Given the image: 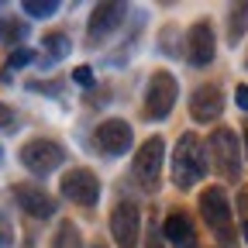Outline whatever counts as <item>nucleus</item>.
Returning <instances> with one entry per match:
<instances>
[{
  "instance_id": "obj_29",
  "label": "nucleus",
  "mask_w": 248,
  "mask_h": 248,
  "mask_svg": "<svg viewBox=\"0 0 248 248\" xmlns=\"http://www.w3.org/2000/svg\"><path fill=\"white\" fill-rule=\"evenodd\" d=\"M93 248H104V245H93Z\"/></svg>"
},
{
  "instance_id": "obj_9",
  "label": "nucleus",
  "mask_w": 248,
  "mask_h": 248,
  "mask_svg": "<svg viewBox=\"0 0 248 248\" xmlns=\"http://www.w3.org/2000/svg\"><path fill=\"white\" fill-rule=\"evenodd\" d=\"M93 141H97V148H100L104 155H124V152L131 148L135 135H131V124H128V121L110 117V121H104L100 128H97Z\"/></svg>"
},
{
  "instance_id": "obj_27",
  "label": "nucleus",
  "mask_w": 248,
  "mask_h": 248,
  "mask_svg": "<svg viewBox=\"0 0 248 248\" xmlns=\"http://www.w3.org/2000/svg\"><path fill=\"white\" fill-rule=\"evenodd\" d=\"M245 155H248V124H245Z\"/></svg>"
},
{
  "instance_id": "obj_5",
  "label": "nucleus",
  "mask_w": 248,
  "mask_h": 248,
  "mask_svg": "<svg viewBox=\"0 0 248 248\" xmlns=\"http://www.w3.org/2000/svg\"><path fill=\"white\" fill-rule=\"evenodd\" d=\"M162 159H166V141L162 138H148L138 148V155H135V179L145 186V190H159Z\"/></svg>"
},
{
  "instance_id": "obj_23",
  "label": "nucleus",
  "mask_w": 248,
  "mask_h": 248,
  "mask_svg": "<svg viewBox=\"0 0 248 248\" xmlns=\"http://www.w3.org/2000/svg\"><path fill=\"white\" fill-rule=\"evenodd\" d=\"M234 104H238V107H241V110H248V83H245V86H238V90H234Z\"/></svg>"
},
{
  "instance_id": "obj_18",
  "label": "nucleus",
  "mask_w": 248,
  "mask_h": 248,
  "mask_svg": "<svg viewBox=\"0 0 248 248\" xmlns=\"http://www.w3.org/2000/svg\"><path fill=\"white\" fill-rule=\"evenodd\" d=\"M21 38H28V28L14 17H0V42L4 45H17Z\"/></svg>"
},
{
  "instance_id": "obj_11",
  "label": "nucleus",
  "mask_w": 248,
  "mask_h": 248,
  "mask_svg": "<svg viewBox=\"0 0 248 248\" xmlns=\"http://www.w3.org/2000/svg\"><path fill=\"white\" fill-rule=\"evenodd\" d=\"M217 55V42H214V28L207 21L190 28V38H186V59L190 66H210Z\"/></svg>"
},
{
  "instance_id": "obj_2",
  "label": "nucleus",
  "mask_w": 248,
  "mask_h": 248,
  "mask_svg": "<svg viewBox=\"0 0 248 248\" xmlns=\"http://www.w3.org/2000/svg\"><path fill=\"white\" fill-rule=\"evenodd\" d=\"M62 162H66V148L52 138H31L24 148H21V166L35 176H48L55 172Z\"/></svg>"
},
{
  "instance_id": "obj_22",
  "label": "nucleus",
  "mask_w": 248,
  "mask_h": 248,
  "mask_svg": "<svg viewBox=\"0 0 248 248\" xmlns=\"http://www.w3.org/2000/svg\"><path fill=\"white\" fill-rule=\"evenodd\" d=\"M11 241H14V234H11V224L0 217V248H11Z\"/></svg>"
},
{
  "instance_id": "obj_25",
  "label": "nucleus",
  "mask_w": 248,
  "mask_h": 248,
  "mask_svg": "<svg viewBox=\"0 0 248 248\" xmlns=\"http://www.w3.org/2000/svg\"><path fill=\"white\" fill-rule=\"evenodd\" d=\"M238 203H241V214H245V221H248V190H241V197H238Z\"/></svg>"
},
{
  "instance_id": "obj_7",
  "label": "nucleus",
  "mask_w": 248,
  "mask_h": 248,
  "mask_svg": "<svg viewBox=\"0 0 248 248\" xmlns=\"http://www.w3.org/2000/svg\"><path fill=\"white\" fill-rule=\"evenodd\" d=\"M62 197H66L69 203H79V207H93L100 200V179L93 176L90 169H73L62 176Z\"/></svg>"
},
{
  "instance_id": "obj_19",
  "label": "nucleus",
  "mask_w": 248,
  "mask_h": 248,
  "mask_svg": "<svg viewBox=\"0 0 248 248\" xmlns=\"http://www.w3.org/2000/svg\"><path fill=\"white\" fill-rule=\"evenodd\" d=\"M21 11H24L28 17L42 21V17H52V14L59 11V0H24V4H21Z\"/></svg>"
},
{
  "instance_id": "obj_21",
  "label": "nucleus",
  "mask_w": 248,
  "mask_h": 248,
  "mask_svg": "<svg viewBox=\"0 0 248 248\" xmlns=\"http://www.w3.org/2000/svg\"><path fill=\"white\" fill-rule=\"evenodd\" d=\"M73 79H76L79 86H93V69H90V66H79V69L73 73Z\"/></svg>"
},
{
  "instance_id": "obj_13",
  "label": "nucleus",
  "mask_w": 248,
  "mask_h": 248,
  "mask_svg": "<svg viewBox=\"0 0 248 248\" xmlns=\"http://www.w3.org/2000/svg\"><path fill=\"white\" fill-rule=\"evenodd\" d=\"M14 200L31 217H52L55 214V200L45 190H38V186H14Z\"/></svg>"
},
{
  "instance_id": "obj_6",
  "label": "nucleus",
  "mask_w": 248,
  "mask_h": 248,
  "mask_svg": "<svg viewBox=\"0 0 248 248\" xmlns=\"http://www.w3.org/2000/svg\"><path fill=\"white\" fill-rule=\"evenodd\" d=\"M200 214H203V221L221 234V241L231 238V203H228V193L221 186H207L200 193Z\"/></svg>"
},
{
  "instance_id": "obj_26",
  "label": "nucleus",
  "mask_w": 248,
  "mask_h": 248,
  "mask_svg": "<svg viewBox=\"0 0 248 248\" xmlns=\"http://www.w3.org/2000/svg\"><path fill=\"white\" fill-rule=\"evenodd\" d=\"M148 248H162V241H159V231H152V234H148Z\"/></svg>"
},
{
  "instance_id": "obj_20",
  "label": "nucleus",
  "mask_w": 248,
  "mask_h": 248,
  "mask_svg": "<svg viewBox=\"0 0 248 248\" xmlns=\"http://www.w3.org/2000/svg\"><path fill=\"white\" fill-rule=\"evenodd\" d=\"M31 59H35V55H31V48H17V52H11V59H7V69H24Z\"/></svg>"
},
{
  "instance_id": "obj_12",
  "label": "nucleus",
  "mask_w": 248,
  "mask_h": 248,
  "mask_svg": "<svg viewBox=\"0 0 248 248\" xmlns=\"http://www.w3.org/2000/svg\"><path fill=\"white\" fill-rule=\"evenodd\" d=\"M221 110H224V93L217 90L214 83H207V86H200V90L193 93V100H190V114H193V121L210 124V121L221 117Z\"/></svg>"
},
{
  "instance_id": "obj_28",
  "label": "nucleus",
  "mask_w": 248,
  "mask_h": 248,
  "mask_svg": "<svg viewBox=\"0 0 248 248\" xmlns=\"http://www.w3.org/2000/svg\"><path fill=\"white\" fill-rule=\"evenodd\" d=\"M241 231H245V241H248V221H245V228H241Z\"/></svg>"
},
{
  "instance_id": "obj_1",
  "label": "nucleus",
  "mask_w": 248,
  "mask_h": 248,
  "mask_svg": "<svg viewBox=\"0 0 248 248\" xmlns=\"http://www.w3.org/2000/svg\"><path fill=\"white\" fill-rule=\"evenodd\" d=\"M203 176H207V148L200 145V138L193 131H186L172 152V179L179 190H190Z\"/></svg>"
},
{
  "instance_id": "obj_8",
  "label": "nucleus",
  "mask_w": 248,
  "mask_h": 248,
  "mask_svg": "<svg viewBox=\"0 0 248 248\" xmlns=\"http://www.w3.org/2000/svg\"><path fill=\"white\" fill-rule=\"evenodd\" d=\"M138 228H141V214L138 203L121 200L110 214V234L117 241V248H138Z\"/></svg>"
},
{
  "instance_id": "obj_15",
  "label": "nucleus",
  "mask_w": 248,
  "mask_h": 248,
  "mask_svg": "<svg viewBox=\"0 0 248 248\" xmlns=\"http://www.w3.org/2000/svg\"><path fill=\"white\" fill-rule=\"evenodd\" d=\"M69 52H73V42L62 35V31H52V35H45V62L66 59Z\"/></svg>"
},
{
  "instance_id": "obj_17",
  "label": "nucleus",
  "mask_w": 248,
  "mask_h": 248,
  "mask_svg": "<svg viewBox=\"0 0 248 248\" xmlns=\"http://www.w3.org/2000/svg\"><path fill=\"white\" fill-rule=\"evenodd\" d=\"M52 248H83L79 231H76L73 221H62V224H59V231H55V238H52Z\"/></svg>"
},
{
  "instance_id": "obj_16",
  "label": "nucleus",
  "mask_w": 248,
  "mask_h": 248,
  "mask_svg": "<svg viewBox=\"0 0 248 248\" xmlns=\"http://www.w3.org/2000/svg\"><path fill=\"white\" fill-rule=\"evenodd\" d=\"M245 31H248V4H234L231 7V28H228L231 45H238L245 38Z\"/></svg>"
},
{
  "instance_id": "obj_10",
  "label": "nucleus",
  "mask_w": 248,
  "mask_h": 248,
  "mask_svg": "<svg viewBox=\"0 0 248 248\" xmlns=\"http://www.w3.org/2000/svg\"><path fill=\"white\" fill-rule=\"evenodd\" d=\"M128 7L124 4H100L97 11L90 14V24H86V42L90 45H100L107 35H114V28L124 21Z\"/></svg>"
},
{
  "instance_id": "obj_14",
  "label": "nucleus",
  "mask_w": 248,
  "mask_h": 248,
  "mask_svg": "<svg viewBox=\"0 0 248 248\" xmlns=\"http://www.w3.org/2000/svg\"><path fill=\"white\" fill-rule=\"evenodd\" d=\"M162 234L176 245V248H197V234H193V224L186 214H169L162 221Z\"/></svg>"
},
{
  "instance_id": "obj_24",
  "label": "nucleus",
  "mask_w": 248,
  "mask_h": 248,
  "mask_svg": "<svg viewBox=\"0 0 248 248\" xmlns=\"http://www.w3.org/2000/svg\"><path fill=\"white\" fill-rule=\"evenodd\" d=\"M11 124H14V110L0 104V128H11Z\"/></svg>"
},
{
  "instance_id": "obj_3",
  "label": "nucleus",
  "mask_w": 248,
  "mask_h": 248,
  "mask_svg": "<svg viewBox=\"0 0 248 248\" xmlns=\"http://www.w3.org/2000/svg\"><path fill=\"white\" fill-rule=\"evenodd\" d=\"M176 93H179L176 76L166 73V69H159L148 79V90H145V114H148V121L169 117V110L176 107Z\"/></svg>"
},
{
  "instance_id": "obj_4",
  "label": "nucleus",
  "mask_w": 248,
  "mask_h": 248,
  "mask_svg": "<svg viewBox=\"0 0 248 248\" xmlns=\"http://www.w3.org/2000/svg\"><path fill=\"white\" fill-rule=\"evenodd\" d=\"M210 152H214V166L228 183H238L241 179V148H238V138L234 131L228 128H217L210 135Z\"/></svg>"
}]
</instances>
